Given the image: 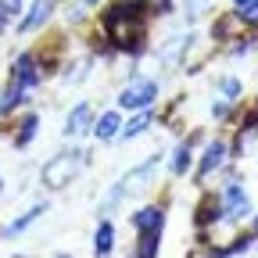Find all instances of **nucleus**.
Wrapping results in <instances>:
<instances>
[{"label":"nucleus","instance_id":"f257e3e1","mask_svg":"<svg viewBox=\"0 0 258 258\" xmlns=\"http://www.w3.org/2000/svg\"><path fill=\"white\" fill-rule=\"evenodd\" d=\"M83 151H64V154H54L47 165L40 169V179H43V186L47 190H64L76 176H79V169H83Z\"/></svg>","mask_w":258,"mask_h":258},{"label":"nucleus","instance_id":"f03ea898","mask_svg":"<svg viewBox=\"0 0 258 258\" xmlns=\"http://www.w3.org/2000/svg\"><path fill=\"white\" fill-rule=\"evenodd\" d=\"M158 101V83L147 79V76H137V79H129L118 93V108L122 111H147L151 104Z\"/></svg>","mask_w":258,"mask_h":258},{"label":"nucleus","instance_id":"7ed1b4c3","mask_svg":"<svg viewBox=\"0 0 258 258\" xmlns=\"http://www.w3.org/2000/svg\"><path fill=\"white\" fill-rule=\"evenodd\" d=\"M154 169H158V158H151V161H144V165H137V169L129 172V176L108 194V198H104V212L115 208V205L125 198V194H140V190H147V186L154 183Z\"/></svg>","mask_w":258,"mask_h":258},{"label":"nucleus","instance_id":"20e7f679","mask_svg":"<svg viewBox=\"0 0 258 258\" xmlns=\"http://www.w3.org/2000/svg\"><path fill=\"white\" fill-rule=\"evenodd\" d=\"M219 205H222V215H230V219H247L251 215V198L240 183H226L222 194H219Z\"/></svg>","mask_w":258,"mask_h":258},{"label":"nucleus","instance_id":"39448f33","mask_svg":"<svg viewBox=\"0 0 258 258\" xmlns=\"http://www.w3.org/2000/svg\"><path fill=\"white\" fill-rule=\"evenodd\" d=\"M11 83L22 86L25 93L40 86V69H36V57H32V54H18L11 61Z\"/></svg>","mask_w":258,"mask_h":258},{"label":"nucleus","instance_id":"423d86ee","mask_svg":"<svg viewBox=\"0 0 258 258\" xmlns=\"http://www.w3.org/2000/svg\"><path fill=\"white\" fill-rule=\"evenodd\" d=\"M161 226H165V212L161 208H140L133 215V230L137 233H161Z\"/></svg>","mask_w":258,"mask_h":258},{"label":"nucleus","instance_id":"0eeeda50","mask_svg":"<svg viewBox=\"0 0 258 258\" xmlns=\"http://www.w3.org/2000/svg\"><path fill=\"white\" fill-rule=\"evenodd\" d=\"M90 125H93V108L86 101H79L76 111L69 115V122H64V137H79V133H86Z\"/></svg>","mask_w":258,"mask_h":258},{"label":"nucleus","instance_id":"6e6552de","mask_svg":"<svg viewBox=\"0 0 258 258\" xmlns=\"http://www.w3.org/2000/svg\"><path fill=\"white\" fill-rule=\"evenodd\" d=\"M226 161V144L222 140H212L208 147H205V158H201V165H198V179H205V176H212L219 165Z\"/></svg>","mask_w":258,"mask_h":258},{"label":"nucleus","instance_id":"1a4fd4ad","mask_svg":"<svg viewBox=\"0 0 258 258\" xmlns=\"http://www.w3.org/2000/svg\"><path fill=\"white\" fill-rule=\"evenodd\" d=\"M90 129H93V137H97V140H115V137L122 133V115H118V111H104Z\"/></svg>","mask_w":258,"mask_h":258},{"label":"nucleus","instance_id":"9d476101","mask_svg":"<svg viewBox=\"0 0 258 258\" xmlns=\"http://www.w3.org/2000/svg\"><path fill=\"white\" fill-rule=\"evenodd\" d=\"M190 43H194V40L186 36V32H179V36H169V40H165V47L158 50V57L165 61V64H176L179 57L186 61V47H190Z\"/></svg>","mask_w":258,"mask_h":258},{"label":"nucleus","instance_id":"9b49d317","mask_svg":"<svg viewBox=\"0 0 258 258\" xmlns=\"http://www.w3.org/2000/svg\"><path fill=\"white\" fill-rule=\"evenodd\" d=\"M50 11H54V0H36V4H32V11H29V18H22V22H18V32H32V29H40V25L50 18Z\"/></svg>","mask_w":258,"mask_h":258},{"label":"nucleus","instance_id":"f8f14e48","mask_svg":"<svg viewBox=\"0 0 258 258\" xmlns=\"http://www.w3.org/2000/svg\"><path fill=\"white\" fill-rule=\"evenodd\" d=\"M111 247H115V226L104 219L101 226H97V233H93V254H97V258H108Z\"/></svg>","mask_w":258,"mask_h":258},{"label":"nucleus","instance_id":"ddd939ff","mask_svg":"<svg viewBox=\"0 0 258 258\" xmlns=\"http://www.w3.org/2000/svg\"><path fill=\"white\" fill-rule=\"evenodd\" d=\"M43 212H47V205H32V208H29L25 215H18V219H11V222L4 226V237H15V233H22V230H29V226H32V222H36V219H40Z\"/></svg>","mask_w":258,"mask_h":258},{"label":"nucleus","instance_id":"4468645a","mask_svg":"<svg viewBox=\"0 0 258 258\" xmlns=\"http://www.w3.org/2000/svg\"><path fill=\"white\" fill-rule=\"evenodd\" d=\"M147 125H151V108H147V111H140L129 125H122V133H118V137H122V140H137L140 133H147Z\"/></svg>","mask_w":258,"mask_h":258},{"label":"nucleus","instance_id":"2eb2a0df","mask_svg":"<svg viewBox=\"0 0 258 258\" xmlns=\"http://www.w3.org/2000/svg\"><path fill=\"white\" fill-rule=\"evenodd\" d=\"M158 237L161 233H140V244H137L133 258H158Z\"/></svg>","mask_w":258,"mask_h":258},{"label":"nucleus","instance_id":"dca6fc26","mask_svg":"<svg viewBox=\"0 0 258 258\" xmlns=\"http://www.w3.org/2000/svg\"><path fill=\"white\" fill-rule=\"evenodd\" d=\"M36 125H40V118L36 115H25L22 118V125H18V137H15V147H25L32 137H36Z\"/></svg>","mask_w":258,"mask_h":258},{"label":"nucleus","instance_id":"f3484780","mask_svg":"<svg viewBox=\"0 0 258 258\" xmlns=\"http://www.w3.org/2000/svg\"><path fill=\"white\" fill-rule=\"evenodd\" d=\"M190 161H194L190 144H179V147H176V154H172V172H176V176H183V172L190 169Z\"/></svg>","mask_w":258,"mask_h":258},{"label":"nucleus","instance_id":"a211bd4d","mask_svg":"<svg viewBox=\"0 0 258 258\" xmlns=\"http://www.w3.org/2000/svg\"><path fill=\"white\" fill-rule=\"evenodd\" d=\"M219 90H222L226 101H237V97L244 93V83H240L237 76H226V79H219Z\"/></svg>","mask_w":258,"mask_h":258},{"label":"nucleus","instance_id":"6ab92c4d","mask_svg":"<svg viewBox=\"0 0 258 258\" xmlns=\"http://www.w3.org/2000/svg\"><path fill=\"white\" fill-rule=\"evenodd\" d=\"M183 4H186V22H198V18L208 11L212 0H183Z\"/></svg>","mask_w":258,"mask_h":258},{"label":"nucleus","instance_id":"aec40b11","mask_svg":"<svg viewBox=\"0 0 258 258\" xmlns=\"http://www.w3.org/2000/svg\"><path fill=\"white\" fill-rule=\"evenodd\" d=\"M237 18H240V25H258V0L244 4V8L237 11Z\"/></svg>","mask_w":258,"mask_h":258},{"label":"nucleus","instance_id":"412c9836","mask_svg":"<svg viewBox=\"0 0 258 258\" xmlns=\"http://www.w3.org/2000/svg\"><path fill=\"white\" fill-rule=\"evenodd\" d=\"M251 43H254V40H237V47H233L230 54H233V57H244V54H251Z\"/></svg>","mask_w":258,"mask_h":258},{"label":"nucleus","instance_id":"4be33fe9","mask_svg":"<svg viewBox=\"0 0 258 258\" xmlns=\"http://www.w3.org/2000/svg\"><path fill=\"white\" fill-rule=\"evenodd\" d=\"M212 115H215V118H226V115H230V101H219V104H212Z\"/></svg>","mask_w":258,"mask_h":258},{"label":"nucleus","instance_id":"5701e85b","mask_svg":"<svg viewBox=\"0 0 258 258\" xmlns=\"http://www.w3.org/2000/svg\"><path fill=\"white\" fill-rule=\"evenodd\" d=\"M18 4H22V0H0V11L11 15V11H18Z\"/></svg>","mask_w":258,"mask_h":258},{"label":"nucleus","instance_id":"b1692460","mask_svg":"<svg viewBox=\"0 0 258 258\" xmlns=\"http://www.w3.org/2000/svg\"><path fill=\"white\" fill-rule=\"evenodd\" d=\"M244 4H251V0H233V8H237V11H240Z\"/></svg>","mask_w":258,"mask_h":258},{"label":"nucleus","instance_id":"393cba45","mask_svg":"<svg viewBox=\"0 0 258 258\" xmlns=\"http://www.w3.org/2000/svg\"><path fill=\"white\" fill-rule=\"evenodd\" d=\"M83 4H90V8H93V4H101V0H83Z\"/></svg>","mask_w":258,"mask_h":258},{"label":"nucleus","instance_id":"a878e982","mask_svg":"<svg viewBox=\"0 0 258 258\" xmlns=\"http://www.w3.org/2000/svg\"><path fill=\"white\" fill-rule=\"evenodd\" d=\"M254 233H258V219H254Z\"/></svg>","mask_w":258,"mask_h":258},{"label":"nucleus","instance_id":"bb28decb","mask_svg":"<svg viewBox=\"0 0 258 258\" xmlns=\"http://www.w3.org/2000/svg\"><path fill=\"white\" fill-rule=\"evenodd\" d=\"M57 258H69V254H57Z\"/></svg>","mask_w":258,"mask_h":258}]
</instances>
